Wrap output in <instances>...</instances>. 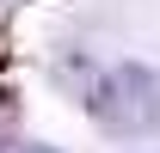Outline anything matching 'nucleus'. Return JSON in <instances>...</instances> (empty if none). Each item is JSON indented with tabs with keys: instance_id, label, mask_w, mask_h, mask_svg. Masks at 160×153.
<instances>
[{
	"instance_id": "f257e3e1",
	"label": "nucleus",
	"mask_w": 160,
	"mask_h": 153,
	"mask_svg": "<svg viewBox=\"0 0 160 153\" xmlns=\"http://www.w3.org/2000/svg\"><path fill=\"white\" fill-rule=\"evenodd\" d=\"M92 116L111 135H154L160 129V74L148 67H111L92 92Z\"/></svg>"
},
{
	"instance_id": "f03ea898",
	"label": "nucleus",
	"mask_w": 160,
	"mask_h": 153,
	"mask_svg": "<svg viewBox=\"0 0 160 153\" xmlns=\"http://www.w3.org/2000/svg\"><path fill=\"white\" fill-rule=\"evenodd\" d=\"M25 153H49V147H25Z\"/></svg>"
}]
</instances>
